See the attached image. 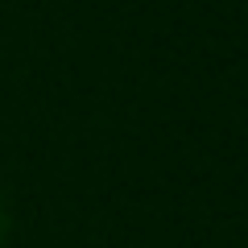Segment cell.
Instances as JSON below:
<instances>
[{
    "instance_id": "cell-1",
    "label": "cell",
    "mask_w": 248,
    "mask_h": 248,
    "mask_svg": "<svg viewBox=\"0 0 248 248\" xmlns=\"http://www.w3.org/2000/svg\"><path fill=\"white\" fill-rule=\"evenodd\" d=\"M0 228H4V219H0Z\"/></svg>"
}]
</instances>
